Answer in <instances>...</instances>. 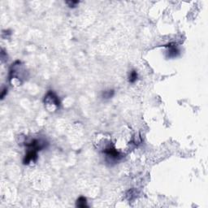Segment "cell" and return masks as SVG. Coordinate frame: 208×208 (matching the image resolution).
Wrapping results in <instances>:
<instances>
[{
  "instance_id": "obj_1",
  "label": "cell",
  "mask_w": 208,
  "mask_h": 208,
  "mask_svg": "<svg viewBox=\"0 0 208 208\" xmlns=\"http://www.w3.org/2000/svg\"><path fill=\"white\" fill-rule=\"evenodd\" d=\"M44 103L46 106H54L56 108L60 106V101L58 98V96L51 90H50L45 96Z\"/></svg>"
},
{
  "instance_id": "obj_5",
  "label": "cell",
  "mask_w": 208,
  "mask_h": 208,
  "mask_svg": "<svg viewBox=\"0 0 208 208\" xmlns=\"http://www.w3.org/2000/svg\"><path fill=\"white\" fill-rule=\"evenodd\" d=\"M76 206L77 207H82V208H85V207H88V205H87V200L85 197H80L79 198L77 201V204Z\"/></svg>"
},
{
  "instance_id": "obj_3",
  "label": "cell",
  "mask_w": 208,
  "mask_h": 208,
  "mask_svg": "<svg viewBox=\"0 0 208 208\" xmlns=\"http://www.w3.org/2000/svg\"><path fill=\"white\" fill-rule=\"evenodd\" d=\"M37 159V151H34V150H31L29 149V151L27 152V154L25 155V157L23 163L24 164H30L31 163H35Z\"/></svg>"
},
{
  "instance_id": "obj_2",
  "label": "cell",
  "mask_w": 208,
  "mask_h": 208,
  "mask_svg": "<svg viewBox=\"0 0 208 208\" xmlns=\"http://www.w3.org/2000/svg\"><path fill=\"white\" fill-rule=\"evenodd\" d=\"M103 153L106 155V157L110 158L112 160H119L122 157V155L119 151H116L114 147L111 146L106 147V149L103 151Z\"/></svg>"
},
{
  "instance_id": "obj_4",
  "label": "cell",
  "mask_w": 208,
  "mask_h": 208,
  "mask_svg": "<svg viewBox=\"0 0 208 208\" xmlns=\"http://www.w3.org/2000/svg\"><path fill=\"white\" fill-rule=\"evenodd\" d=\"M168 47V56L169 57H176L179 54V50L176 47V46H171V44H169L167 46Z\"/></svg>"
},
{
  "instance_id": "obj_8",
  "label": "cell",
  "mask_w": 208,
  "mask_h": 208,
  "mask_svg": "<svg viewBox=\"0 0 208 208\" xmlns=\"http://www.w3.org/2000/svg\"><path fill=\"white\" fill-rule=\"evenodd\" d=\"M66 3L69 6V8H75L77 4L79 3V2L78 1H68V2H66Z\"/></svg>"
},
{
  "instance_id": "obj_9",
  "label": "cell",
  "mask_w": 208,
  "mask_h": 208,
  "mask_svg": "<svg viewBox=\"0 0 208 208\" xmlns=\"http://www.w3.org/2000/svg\"><path fill=\"white\" fill-rule=\"evenodd\" d=\"M8 93V89L7 88H4L3 91H2V94H1V98L3 99V98H4V96L6 95V94Z\"/></svg>"
},
{
  "instance_id": "obj_7",
  "label": "cell",
  "mask_w": 208,
  "mask_h": 208,
  "mask_svg": "<svg viewBox=\"0 0 208 208\" xmlns=\"http://www.w3.org/2000/svg\"><path fill=\"white\" fill-rule=\"evenodd\" d=\"M114 95V90H105L102 92V98H105V99H108L113 97Z\"/></svg>"
},
{
  "instance_id": "obj_6",
  "label": "cell",
  "mask_w": 208,
  "mask_h": 208,
  "mask_svg": "<svg viewBox=\"0 0 208 208\" xmlns=\"http://www.w3.org/2000/svg\"><path fill=\"white\" fill-rule=\"evenodd\" d=\"M138 74L137 73V71L132 70L129 75V82L130 83H134L138 81Z\"/></svg>"
}]
</instances>
